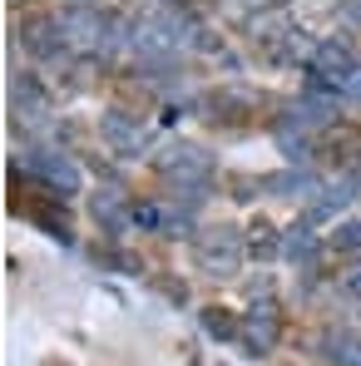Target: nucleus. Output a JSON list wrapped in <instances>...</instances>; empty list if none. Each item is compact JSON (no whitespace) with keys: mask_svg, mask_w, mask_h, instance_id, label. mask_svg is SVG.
<instances>
[{"mask_svg":"<svg viewBox=\"0 0 361 366\" xmlns=\"http://www.w3.org/2000/svg\"><path fill=\"white\" fill-rule=\"evenodd\" d=\"M55 25L64 35V50H79V55H109V50L134 40V25H124L119 15H104L89 0H69Z\"/></svg>","mask_w":361,"mask_h":366,"instance_id":"f257e3e1","label":"nucleus"},{"mask_svg":"<svg viewBox=\"0 0 361 366\" xmlns=\"http://www.w3.org/2000/svg\"><path fill=\"white\" fill-rule=\"evenodd\" d=\"M203 45H208L203 25L188 20L183 10H154L144 20H134V40H129V50H139L149 60H174L183 50H203Z\"/></svg>","mask_w":361,"mask_h":366,"instance_id":"f03ea898","label":"nucleus"},{"mask_svg":"<svg viewBox=\"0 0 361 366\" xmlns=\"http://www.w3.org/2000/svg\"><path fill=\"white\" fill-rule=\"evenodd\" d=\"M357 50H352V40H322L317 50H312V94H347V84H352V74H357Z\"/></svg>","mask_w":361,"mask_h":366,"instance_id":"7ed1b4c3","label":"nucleus"},{"mask_svg":"<svg viewBox=\"0 0 361 366\" xmlns=\"http://www.w3.org/2000/svg\"><path fill=\"white\" fill-rule=\"evenodd\" d=\"M198 267H203L208 277H233L242 267V238L233 228H208V233L198 238Z\"/></svg>","mask_w":361,"mask_h":366,"instance_id":"20e7f679","label":"nucleus"},{"mask_svg":"<svg viewBox=\"0 0 361 366\" xmlns=\"http://www.w3.org/2000/svg\"><path fill=\"white\" fill-rule=\"evenodd\" d=\"M20 164L35 174V179H45L50 188H60V193H79V169L64 159V154H55V149H25L20 154Z\"/></svg>","mask_w":361,"mask_h":366,"instance_id":"39448f33","label":"nucleus"},{"mask_svg":"<svg viewBox=\"0 0 361 366\" xmlns=\"http://www.w3.org/2000/svg\"><path fill=\"white\" fill-rule=\"evenodd\" d=\"M159 174H164V179H179V183H208L213 159H208L203 149H193V144H169V149L159 154Z\"/></svg>","mask_w":361,"mask_h":366,"instance_id":"423d86ee","label":"nucleus"},{"mask_svg":"<svg viewBox=\"0 0 361 366\" xmlns=\"http://www.w3.org/2000/svg\"><path fill=\"white\" fill-rule=\"evenodd\" d=\"M99 134H104V144H109L114 154H144V144H149L144 124L129 119L124 109H109V114L99 119Z\"/></svg>","mask_w":361,"mask_h":366,"instance_id":"0eeeda50","label":"nucleus"},{"mask_svg":"<svg viewBox=\"0 0 361 366\" xmlns=\"http://www.w3.org/2000/svg\"><path fill=\"white\" fill-rule=\"evenodd\" d=\"M277 252L287 257V262H302V267H312L317 257H322V238L307 228V223H292L287 233H282V243H277Z\"/></svg>","mask_w":361,"mask_h":366,"instance_id":"6e6552de","label":"nucleus"},{"mask_svg":"<svg viewBox=\"0 0 361 366\" xmlns=\"http://www.w3.org/2000/svg\"><path fill=\"white\" fill-rule=\"evenodd\" d=\"M134 218V228H144V233H183L188 228V218L174 213V208H164V203H139V208H129Z\"/></svg>","mask_w":361,"mask_h":366,"instance_id":"1a4fd4ad","label":"nucleus"},{"mask_svg":"<svg viewBox=\"0 0 361 366\" xmlns=\"http://www.w3.org/2000/svg\"><path fill=\"white\" fill-rule=\"evenodd\" d=\"M262 188H272L277 198H317L322 193V179L307 174V169H287V174H267Z\"/></svg>","mask_w":361,"mask_h":366,"instance_id":"9d476101","label":"nucleus"},{"mask_svg":"<svg viewBox=\"0 0 361 366\" xmlns=\"http://www.w3.org/2000/svg\"><path fill=\"white\" fill-rule=\"evenodd\" d=\"M322 352L332 366H361V337L357 332H327L322 337Z\"/></svg>","mask_w":361,"mask_h":366,"instance_id":"9b49d317","label":"nucleus"},{"mask_svg":"<svg viewBox=\"0 0 361 366\" xmlns=\"http://www.w3.org/2000/svg\"><path fill=\"white\" fill-rule=\"evenodd\" d=\"M10 94H15V109H20L25 119H45V114H50V99L35 89V79H30V74H20Z\"/></svg>","mask_w":361,"mask_h":366,"instance_id":"f8f14e48","label":"nucleus"},{"mask_svg":"<svg viewBox=\"0 0 361 366\" xmlns=\"http://www.w3.org/2000/svg\"><path fill=\"white\" fill-rule=\"evenodd\" d=\"M247 342H252L257 352H267V347L277 342V317H272L267 307H257V312L247 317Z\"/></svg>","mask_w":361,"mask_h":366,"instance_id":"ddd939ff","label":"nucleus"},{"mask_svg":"<svg viewBox=\"0 0 361 366\" xmlns=\"http://www.w3.org/2000/svg\"><path fill=\"white\" fill-rule=\"evenodd\" d=\"M94 218L109 223V228H124V218H134V213H124L119 188H104V193H94Z\"/></svg>","mask_w":361,"mask_h":366,"instance_id":"4468645a","label":"nucleus"},{"mask_svg":"<svg viewBox=\"0 0 361 366\" xmlns=\"http://www.w3.org/2000/svg\"><path fill=\"white\" fill-rule=\"evenodd\" d=\"M337 247H361V223H342L337 228Z\"/></svg>","mask_w":361,"mask_h":366,"instance_id":"2eb2a0df","label":"nucleus"},{"mask_svg":"<svg viewBox=\"0 0 361 366\" xmlns=\"http://www.w3.org/2000/svg\"><path fill=\"white\" fill-rule=\"evenodd\" d=\"M342 292H347L352 302H361V267H352V272H347V282H342Z\"/></svg>","mask_w":361,"mask_h":366,"instance_id":"dca6fc26","label":"nucleus"},{"mask_svg":"<svg viewBox=\"0 0 361 366\" xmlns=\"http://www.w3.org/2000/svg\"><path fill=\"white\" fill-rule=\"evenodd\" d=\"M203 327H208V332H213V337H233V327H228V322H223V317H213V312H208V317H203Z\"/></svg>","mask_w":361,"mask_h":366,"instance_id":"f3484780","label":"nucleus"},{"mask_svg":"<svg viewBox=\"0 0 361 366\" xmlns=\"http://www.w3.org/2000/svg\"><path fill=\"white\" fill-rule=\"evenodd\" d=\"M347 94H352V99L361 104V64H357V74H352V84H347Z\"/></svg>","mask_w":361,"mask_h":366,"instance_id":"a211bd4d","label":"nucleus"}]
</instances>
